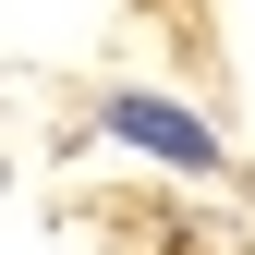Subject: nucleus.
Instances as JSON below:
<instances>
[{"mask_svg":"<svg viewBox=\"0 0 255 255\" xmlns=\"http://www.w3.org/2000/svg\"><path fill=\"white\" fill-rule=\"evenodd\" d=\"M98 134L146 146V158H170V170H219V134H207L195 110H170V98H98Z\"/></svg>","mask_w":255,"mask_h":255,"instance_id":"f257e3e1","label":"nucleus"}]
</instances>
